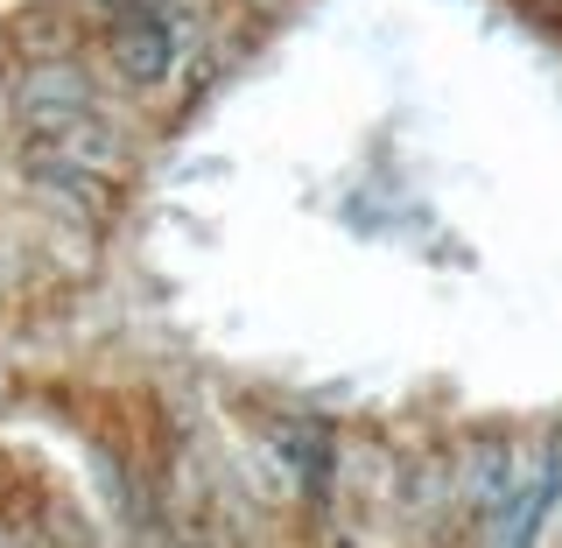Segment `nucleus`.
Listing matches in <instances>:
<instances>
[{"mask_svg": "<svg viewBox=\"0 0 562 548\" xmlns=\"http://www.w3.org/2000/svg\"><path fill=\"white\" fill-rule=\"evenodd\" d=\"M0 548H14V541H0Z\"/></svg>", "mask_w": 562, "mask_h": 548, "instance_id": "obj_3", "label": "nucleus"}, {"mask_svg": "<svg viewBox=\"0 0 562 548\" xmlns=\"http://www.w3.org/2000/svg\"><path fill=\"white\" fill-rule=\"evenodd\" d=\"M92 8H105L113 64L127 70V78H140V85H162L169 64H176V35H183L169 0H92Z\"/></svg>", "mask_w": 562, "mask_h": 548, "instance_id": "obj_1", "label": "nucleus"}, {"mask_svg": "<svg viewBox=\"0 0 562 548\" xmlns=\"http://www.w3.org/2000/svg\"><path fill=\"white\" fill-rule=\"evenodd\" d=\"M555 500H562V457H549L541 471H520V485L485 514L492 548H535V535H541V527H549V514H555Z\"/></svg>", "mask_w": 562, "mask_h": 548, "instance_id": "obj_2", "label": "nucleus"}]
</instances>
